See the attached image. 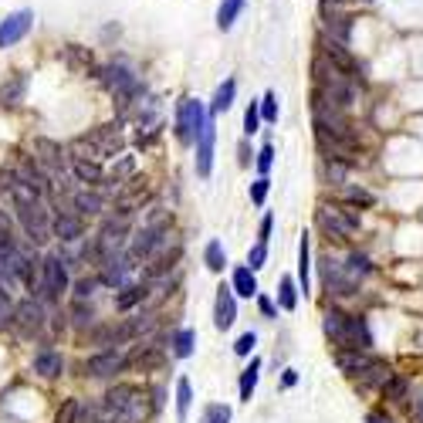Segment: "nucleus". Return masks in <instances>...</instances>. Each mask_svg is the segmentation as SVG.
<instances>
[{"mask_svg": "<svg viewBox=\"0 0 423 423\" xmlns=\"http://www.w3.org/2000/svg\"><path fill=\"white\" fill-rule=\"evenodd\" d=\"M247 264H251L254 271H261V268L268 264V244H264V241H257L254 247L247 251Z\"/></svg>", "mask_w": 423, "mask_h": 423, "instance_id": "41", "label": "nucleus"}, {"mask_svg": "<svg viewBox=\"0 0 423 423\" xmlns=\"http://www.w3.org/2000/svg\"><path fill=\"white\" fill-rule=\"evenodd\" d=\"M230 288L237 291V298H257V278L251 264H237L230 274Z\"/></svg>", "mask_w": 423, "mask_h": 423, "instance_id": "18", "label": "nucleus"}, {"mask_svg": "<svg viewBox=\"0 0 423 423\" xmlns=\"http://www.w3.org/2000/svg\"><path fill=\"white\" fill-rule=\"evenodd\" d=\"M346 200H349V203H363V207H373V203H376V197H373L369 190H363V186H349Z\"/></svg>", "mask_w": 423, "mask_h": 423, "instance_id": "44", "label": "nucleus"}, {"mask_svg": "<svg viewBox=\"0 0 423 423\" xmlns=\"http://www.w3.org/2000/svg\"><path fill=\"white\" fill-rule=\"evenodd\" d=\"M257 346V332H244L237 342H234V356H241V359H247L251 352H254Z\"/></svg>", "mask_w": 423, "mask_h": 423, "instance_id": "42", "label": "nucleus"}, {"mask_svg": "<svg viewBox=\"0 0 423 423\" xmlns=\"http://www.w3.org/2000/svg\"><path fill=\"white\" fill-rule=\"evenodd\" d=\"M91 146L98 150V159H108L122 150V132L119 125H102L98 132H91Z\"/></svg>", "mask_w": 423, "mask_h": 423, "instance_id": "16", "label": "nucleus"}, {"mask_svg": "<svg viewBox=\"0 0 423 423\" xmlns=\"http://www.w3.org/2000/svg\"><path fill=\"white\" fill-rule=\"evenodd\" d=\"M213 142H217V129H213V119L207 122L203 136L197 139V176L207 180L213 173Z\"/></svg>", "mask_w": 423, "mask_h": 423, "instance_id": "13", "label": "nucleus"}, {"mask_svg": "<svg viewBox=\"0 0 423 423\" xmlns=\"http://www.w3.org/2000/svg\"><path fill=\"white\" fill-rule=\"evenodd\" d=\"M34 373L45 376V379H58L61 373H64V356L55 352L51 346L38 349V352H34Z\"/></svg>", "mask_w": 423, "mask_h": 423, "instance_id": "14", "label": "nucleus"}, {"mask_svg": "<svg viewBox=\"0 0 423 423\" xmlns=\"http://www.w3.org/2000/svg\"><path fill=\"white\" fill-rule=\"evenodd\" d=\"M373 271V264H369V257L359 254V251H352V254L346 257V274L352 278V281H359V278H366V274Z\"/></svg>", "mask_w": 423, "mask_h": 423, "instance_id": "33", "label": "nucleus"}, {"mask_svg": "<svg viewBox=\"0 0 423 423\" xmlns=\"http://www.w3.org/2000/svg\"><path fill=\"white\" fill-rule=\"evenodd\" d=\"M254 167H257V173H261V176H268V173H271V167H274V146H271V142H264V146H261V152H257V159H254Z\"/></svg>", "mask_w": 423, "mask_h": 423, "instance_id": "40", "label": "nucleus"}, {"mask_svg": "<svg viewBox=\"0 0 423 423\" xmlns=\"http://www.w3.org/2000/svg\"><path fill=\"white\" fill-rule=\"evenodd\" d=\"M261 119L278 122V95H274V91H268V95L261 98Z\"/></svg>", "mask_w": 423, "mask_h": 423, "instance_id": "43", "label": "nucleus"}, {"mask_svg": "<svg viewBox=\"0 0 423 423\" xmlns=\"http://www.w3.org/2000/svg\"><path fill=\"white\" fill-rule=\"evenodd\" d=\"M271 230H274V213H264L261 217V227H257V241H271Z\"/></svg>", "mask_w": 423, "mask_h": 423, "instance_id": "47", "label": "nucleus"}, {"mask_svg": "<svg viewBox=\"0 0 423 423\" xmlns=\"http://www.w3.org/2000/svg\"><path fill=\"white\" fill-rule=\"evenodd\" d=\"M17 207V220L24 227V234H28L34 244H45L51 241V234H55V220H51V213L41 207V200H30V203H14Z\"/></svg>", "mask_w": 423, "mask_h": 423, "instance_id": "5", "label": "nucleus"}, {"mask_svg": "<svg viewBox=\"0 0 423 423\" xmlns=\"http://www.w3.org/2000/svg\"><path fill=\"white\" fill-rule=\"evenodd\" d=\"M72 169H75L78 183H102L106 173L98 167V159H72Z\"/></svg>", "mask_w": 423, "mask_h": 423, "instance_id": "28", "label": "nucleus"}, {"mask_svg": "<svg viewBox=\"0 0 423 423\" xmlns=\"http://www.w3.org/2000/svg\"><path fill=\"white\" fill-rule=\"evenodd\" d=\"M315 217H318V227L329 237H335V241H349L359 230V213L352 207H342V203H322Z\"/></svg>", "mask_w": 423, "mask_h": 423, "instance_id": "3", "label": "nucleus"}, {"mask_svg": "<svg viewBox=\"0 0 423 423\" xmlns=\"http://www.w3.org/2000/svg\"><path fill=\"white\" fill-rule=\"evenodd\" d=\"M234 322H237V291L230 285H220L217 288V298H213V325L220 332H227Z\"/></svg>", "mask_w": 423, "mask_h": 423, "instance_id": "10", "label": "nucleus"}, {"mask_svg": "<svg viewBox=\"0 0 423 423\" xmlns=\"http://www.w3.org/2000/svg\"><path fill=\"white\" fill-rule=\"evenodd\" d=\"M78 417H81V403L78 400H64L61 410L55 413V423H78Z\"/></svg>", "mask_w": 423, "mask_h": 423, "instance_id": "37", "label": "nucleus"}, {"mask_svg": "<svg viewBox=\"0 0 423 423\" xmlns=\"http://www.w3.org/2000/svg\"><path fill=\"white\" fill-rule=\"evenodd\" d=\"M298 295H302V288L295 285L291 274H285V278L278 281V308H281V312H295V308H298Z\"/></svg>", "mask_w": 423, "mask_h": 423, "instance_id": "23", "label": "nucleus"}, {"mask_svg": "<svg viewBox=\"0 0 423 423\" xmlns=\"http://www.w3.org/2000/svg\"><path fill=\"white\" fill-rule=\"evenodd\" d=\"M102 410H106L108 420H115V423H142L150 417V396L142 393L139 386L122 383V386H115V390L106 393Z\"/></svg>", "mask_w": 423, "mask_h": 423, "instance_id": "2", "label": "nucleus"}, {"mask_svg": "<svg viewBox=\"0 0 423 423\" xmlns=\"http://www.w3.org/2000/svg\"><path fill=\"white\" fill-rule=\"evenodd\" d=\"M268 193H271V180H268V176H257V180L251 183V203H254V207H264Z\"/></svg>", "mask_w": 423, "mask_h": 423, "instance_id": "39", "label": "nucleus"}, {"mask_svg": "<svg viewBox=\"0 0 423 423\" xmlns=\"http://www.w3.org/2000/svg\"><path fill=\"white\" fill-rule=\"evenodd\" d=\"M11 318H14V305H11V298H7V295L0 291V329H4V325H7Z\"/></svg>", "mask_w": 423, "mask_h": 423, "instance_id": "48", "label": "nucleus"}, {"mask_svg": "<svg viewBox=\"0 0 423 423\" xmlns=\"http://www.w3.org/2000/svg\"><path fill=\"white\" fill-rule=\"evenodd\" d=\"M295 383H298V369H285V373H281V386H285V390H291Z\"/></svg>", "mask_w": 423, "mask_h": 423, "instance_id": "51", "label": "nucleus"}, {"mask_svg": "<svg viewBox=\"0 0 423 423\" xmlns=\"http://www.w3.org/2000/svg\"><path fill=\"white\" fill-rule=\"evenodd\" d=\"M373 359H376V356H369V349H339V352H335V366H339L342 373H349V376H359Z\"/></svg>", "mask_w": 423, "mask_h": 423, "instance_id": "15", "label": "nucleus"}, {"mask_svg": "<svg viewBox=\"0 0 423 423\" xmlns=\"http://www.w3.org/2000/svg\"><path fill=\"white\" fill-rule=\"evenodd\" d=\"M237 163H241V167H251V146H247V142L237 146Z\"/></svg>", "mask_w": 423, "mask_h": 423, "instance_id": "50", "label": "nucleus"}, {"mask_svg": "<svg viewBox=\"0 0 423 423\" xmlns=\"http://www.w3.org/2000/svg\"><path fill=\"white\" fill-rule=\"evenodd\" d=\"M139 302H146V288L142 285H122L119 295H115V308H119V312H129V308Z\"/></svg>", "mask_w": 423, "mask_h": 423, "instance_id": "31", "label": "nucleus"}, {"mask_svg": "<svg viewBox=\"0 0 423 423\" xmlns=\"http://www.w3.org/2000/svg\"><path fill=\"white\" fill-rule=\"evenodd\" d=\"M34 28V14L30 11H14L0 21V47H11L17 41L28 38V30Z\"/></svg>", "mask_w": 423, "mask_h": 423, "instance_id": "9", "label": "nucleus"}, {"mask_svg": "<svg viewBox=\"0 0 423 423\" xmlns=\"http://www.w3.org/2000/svg\"><path fill=\"white\" fill-rule=\"evenodd\" d=\"M234 95H237V81H234V78H227L224 85L217 89V95H213L210 115H220V112H227V108L234 106Z\"/></svg>", "mask_w": 423, "mask_h": 423, "instance_id": "29", "label": "nucleus"}, {"mask_svg": "<svg viewBox=\"0 0 423 423\" xmlns=\"http://www.w3.org/2000/svg\"><path fill=\"white\" fill-rule=\"evenodd\" d=\"M34 150H38V152H45L41 159H45L47 167H61V163H64V156H61V146H55V142H47V139H38V142H34Z\"/></svg>", "mask_w": 423, "mask_h": 423, "instance_id": "35", "label": "nucleus"}, {"mask_svg": "<svg viewBox=\"0 0 423 423\" xmlns=\"http://www.w3.org/2000/svg\"><path fill=\"white\" fill-rule=\"evenodd\" d=\"M41 288L51 298H61L68 291V264H64L61 254H47L41 261Z\"/></svg>", "mask_w": 423, "mask_h": 423, "instance_id": "8", "label": "nucleus"}, {"mask_svg": "<svg viewBox=\"0 0 423 423\" xmlns=\"http://www.w3.org/2000/svg\"><path fill=\"white\" fill-rule=\"evenodd\" d=\"M261 102H251L247 112H244V136H254L257 129H261Z\"/></svg>", "mask_w": 423, "mask_h": 423, "instance_id": "38", "label": "nucleus"}, {"mask_svg": "<svg viewBox=\"0 0 423 423\" xmlns=\"http://www.w3.org/2000/svg\"><path fill=\"white\" fill-rule=\"evenodd\" d=\"M200 423H230V407L227 403H207Z\"/></svg>", "mask_w": 423, "mask_h": 423, "instance_id": "34", "label": "nucleus"}, {"mask_svg": "<svg viewBox=\"0 0 423 423\" xmlns=\"http://www.w3.org/2000/svg\"><path fill=\"white\" fill-rule=\"evenodd\" d=\"M363 4H369V0H363Z\"/></svg>", "mask_w": 423, "mask_h": 423, "instance_id": "54", "label": "nucleus"}, {"mask_svg": "<svg viewBox=\"0 0 423 423\" xmlns=\"http://www.w3.org/2000/svg\"><path fill=\"white\" fill-rule=\"evenodd\" d=\"M24 91H28V78L21 75H11L4 85H0V106L4 108H17L21 102H24Z\"/></svg>", "mask_w": 423, "mask_h": 423, "instance_id": "19", "label": "nucleus"}, {"mask_svg": "<svg viewBox=\"0 0 423 423\" xmlns=\"http://www.w3.org/2000/svg\"><path fill=\"white\" fill-rule=\"evenodd\" d=\"M207 108L200 98H183L180 106H176V139H180L183 146H197V139L203 136V129H207Z\"/></svg>", "mask_w": 423, "mask_h": 423, "instance_id": "4", "label": "nucleus"}, {"mask_svg": "<svg viewBox=\"0 0 423 423\" xmlns=\"http://www.w3.org/2000/svg\"><path fill=\"white\" fill-rule=\"evenodd\" d=\"M366 423H393V420L383 417V413H366Z\"/></svg>", "mask_w": 423, "mask_h": 423, "instance_id": "52", "label": "nucleus"}, {"mask_svg": "<svg viewBox=\"0 0 423 423\" xmlns=\"http://www.w3.org/2000/svg\"><path fill=\"white\" fill-rule=\"evenodd\" d=\"M125 356H122V349H102V352H95L85 359V376L91 379H112L115 373L125 369Z\"/></svg>", "mask_w": 423, "mask_h": 423, "instance_id": "7", "label": "nucleus"}, {"mask_svg": "<svg viewBox=\"0 0 423 423\" xmlns=\"http://www.w3.org/2000/svg\"><path fill=\"white\" fill-rule=\"evenodd\" d=\"M11 322H14L21 332L30 335V332H38V329L45 325V308L34 302V298H28V302L14 305V318H11Z\"/></svg>", "mask_w": 423, "mask_h": 423, "instance_id": "12", "label": "nucleus"}, {"mask_svg": "<svg viewBox=\"0 0 423 423\" xmlns=\"http://www.w3.org/2000/svg\"><path fill=\"white\" fill-rule=\"evenodd\" d=\"M322 329L339 349H373V332L363 315H349L342 308H329L322 318Z\"/></svg>", "mask_w": 423, "mask_h": 423, "instance_id": "1", "label": "nucleus"}, {"mask_svg": "<svg viewBox=\"0 0 423 423\" xmlns=\"http://www.w3.org/2000/svg\"><path fill=\"white\" fill-rule=\"evenodd\" d=\"M72 203H75V210L81 213V217H95V213H102V207H106V203H102V197H98V193H89V190L75 193V200H72Z\"/></svg>", "mask_w": 423, "mask_h": 423, "instance_id": "32", "label": "nucleus"}, {"mask_svg": "<svg viewBox=\"0 0 423 423\" xmlns=\"http://www.w3.org/2000/svg\"><path fill=\"white\" fill-rule=\"evenodd\" d=\"M298 288L305 298L312 295V237L308 234H302L298 241Z\"/></svg>", "mask_w": 423, "mask_h": 423, "instance_id": "17", "label": "nucleus"}, {"mask_svg": "<svg viewBox=\"0 0 423 423\" xmlns=\"http://www.w3.org/2000/svg\"><path fill=\"white\" fill-rule=\"evenodd\" d=\"M169 346H173V356H176V359H190L193 349H197V332H193V329H176L173 339H169Z\"/></svg>", "mask_w": 423, "mask_h": 423, "instance_id": "26", "label": "nucleus"}, {"mask_svg": "<svg viewBox=\"0 0 423 423\" xmlns=\"http://www.w3.org/2000/svg\"><path fill=\"white\" fill-rule=\"evenodd\" d=\"M102 81H106L108 89L119 95L122 102H129V98H136V95H139L136 75H132L129 68H122V64H112V68H106V72H102Z\"/></svg>", "mask_w": 423, "mask_h": 423, "instance_id": "11", "label": "nucleus"}, {"mask_svg": "<svg viewBox=\"0 0 423 423\" xmlns=\"http://www.w3.org/2000/svg\"><path fill=\"white\" fill-rule=\"evenodd\" d=\"M257 308H261V315L264 318H278V305H274V298L261 295V291H257Z\"/></svg>", "mask_w": 423, "mask_h": 423, "instance_id": "46", "label": "nucleus"}, {"mask_svg": "<svg viewBox=\"0 0 423 423\" xmlns=\"http://www.w3.org/2000/svg\"><path fill=\"white\" fill-rule=\"evenodd\" d=\"M190 407H193V383L180 376L176 379V423L190 420Z\"/></svg>", "mask_w": 423, "mask_h": 423, "instance_id": "22", "label": "nucleus"}, {"mask_svg": "<svg viewBox=\"0 0 423 423\" xmlns=\"http://www.w3.org/2000/svg\"><path fill=\"white\" fill-rule=\"evenodd\" d=\"M383 396L390 400V403H403L407 400V379H390V383H383Z\"/></svg>", "mask_w": 423, "mask_h": 423, "instance_id": "36", "label": "nucleus"}, {"mask_svg": "<svg viewBox=\"0 0 423 423\" xmlns=\"http://www.w3.org/2000/svg\"><path fill=\"white\" fill-rule=\"evenodd\" d=\"M173 244V234H169L167 224H146L142 230L136 234V241L129 247V254L136 261H150V257H159Z\"/></svg>", "mask_w": 423, "mask_h": 423, "instance_id": "6", "label": "nucleus"}, {"mask_svg": "<svg viewBox=\"0 0 423 423\" xmlns=\"http://www.w3.org/2000/svg\"><path fill=\"white\" fill-rule=\"evenodd\" d=\"M413 423H423V403H413Z\"/></svg>", "mask_w": 423, "mask_h": 423, "instance_id": "53", "label": "nucleus"}, {"mask_svg": "<svg viewBox=\"0 0 423 423\" xmlns=\"http://www.w3.org/2000/svg\"><path fill=\"white\" fill-rule=\"evenodd\" d=\"M257 379H261V359H251V366H244L241 369V379H237V396H241L244 403H251V396L257 390Z\"/></svg>", "mask_w": 423, "mask_h": 423, "instance_id": "21", "label": "nucleus"}, {"mask_svg": "<svg viewBox=\"0 0 423 423\" xmlns=\"http://www.w3.org/2000/svg\"><path fill=\"white\" fill-rule=\"evenodd\" d=\"M91 308H85V305H75V325H91Z\"/></svg>", "mask_w": 423, "mask_h": 423, "instance_id": "49", "label": "nucleus"}, {"mask_svg": "<svg viewBox=\"0 0 423 423\" xmlns=\"http://www.w3.org/2000/svg\"><path fill=\"white\" fill-rule=\"evenodd\" d=\"M95 285H98L95 278H81V281L75 285V298H78V302H85V298H91V295H95Z\"/></svg>", "mask_w": 423, "mask_h": 423, "instance_id": "45", "label": "nucleus"}, {"mask_svg": "<svg viewBox=\"0 0 423 423\" xmlns=\"http://www.w3.org/2000/svg\"><path fill=\"white\" fill-rule=\"evenodd\" d=\"M55 237L58 241H64V244H72V241H78L81 237V213H58L55 217Z\"/></svg>", "mask_w": 423, "mask_h": 423, "instance_id": "20", "label": "nucleus"}, {"mask_svg": "<svg viewBox=\"0 0 423 423\" xmlns=\"http://www.w3.org/2000/svg\"><path fill=\"white\" fill-rule=\"evenodd\" d=\"M356 379H359L363 386H383V383H390V379H393V369L383 363V359H373V363L366 366V369Z\"/></svg>", "mask_w": 423, "mask_h": 423, "instance_id": "24", "label": "nucleus"}, {"mask_svg": "<svg viewBox=\"0 0 423 423\" xmlns=\"http://www.w3.org/2000/svg\"><path fill=\"white\" fill-rule=\"evenodd\" d=\"M203 264H207L213 274H220L227 268V251H224V244L217 241V237L207 241V247H203Z\"/></svg>", "mask_w": 423, "mask_h": 423, "instance_id": "30", "label": "nucleus"}, {"mask_svg": "<svg viewBox=\"0 0 423 423\" xmlns=\"http://www.w3.org/2000/svg\"><path fill=\"white\" fill-rule=\"evenodd\" d=\"M98 281L119 291V288L129 281V264H122V261H112V257H108L106 268H102V274H98Z\"/></svg>", "mask_w": 423, "mask_h": 423, "instance_id": "25", "label": "nucleus"}, {"mask_svg": "<svg viewBox=\"0 0 423 423\" xmlns=\"http://www.w3.org/2000/svg\"><path fill=\"white\" fill-rule=\"evenodd\" d=\"M244 4H247V0H220V7H217V28L220 30L234 28V21H237L244 11Z\"/></svg>", "mask_w": 423, "mask_h": 423, "instance_id": "27", "label": "nucleus"}]
</instances>
